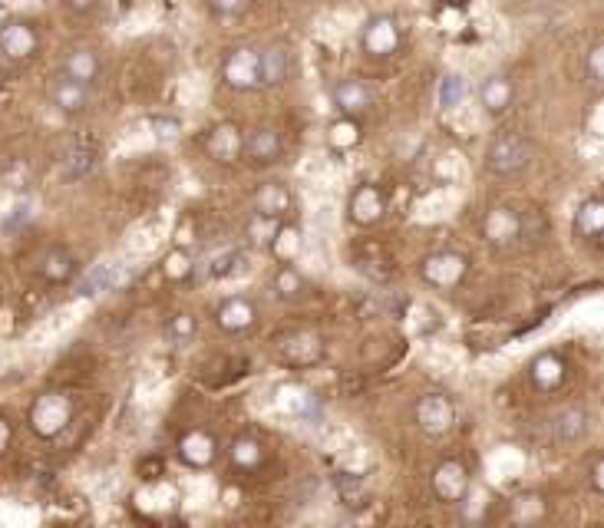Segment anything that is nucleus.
<instances>
[{"mask_svg":"<svg viewBox=\"0 0 604 528\" xmlns=\"http://www.w3.org/2000/svg\"><path fill=\"white\" fill-rule=\"evenodd\" d=\"M489 175L496 179H512V175H522L532 165V142L519 136V132H502L486 146V156H482Z\"/></svg>","mask_w":604,"mask_h":528,"instance_id":"1","label":"nucleus"},{"mask_svg":"<svg viewBox=\"0 0 604 528\" xmlns=\"http://www.w3.org/2000/svg\"><path fill=\"white\" fill-rule=\"evenodd\" d=\"M73 413H76V406H73V400L67 393L47 390V393H40L34 403H30L27 423H30V429H34V436L57 439L60 433H67V426L73 423Z\"/></svg>","mask_w":604,"mask_h":528,"instance_id":"2","label":"nucleus"},{"mask_svg":"<svg viewBox=\"0 0 604 528\" xmlns=\"http://www.w3.org/2000/svg\"><path fill=\"white\" fill-rule=\"evenodd\" d=\"M222 80L235 93L261 90V50L258 47H235L222 60Z\"/></svg>","mask_w":604,"mask_h":528,"instance_id":"3","label":"nucleus"},{"mask_svg":"<svg viewBox=\"0 0 604 528\" xmlns=\"http://www.w3.org/2000/svg\"><path fill=\"white\" fill-rule=\"evenodd\" d=\"M400 43H403V30L393 14H373L364 20V27H360V47L377 60L393 57V53L400 50Z\"/></svg>","mask_w":604,"mask_h":528,"instance_id":"4","label":"nucleus"},{"mask_svg":"<svg viewBox=\"0 0 604 528\" xmlns=\"http://www.w3.org/2000/svg\"><path fill=\"white\" fill-rule=\"evenodd\" d=\"M456 403L446 393H423L413 406V420L426 436H446L456 426Z\"/></svg>","mask_w":604,"mask_h":528,"instance_id":"5","label":"nucleus"},{"mask_svg":"<svg viewBox=\"0 0 604 528\" xmlns=\"http://www.w3.org/2000/svg\"><path fill=\"white\" fill-rule=\"evenodd\" d=\"M469 261L459 255V251H433L420 261V278L430 284V288L453 291L466 281Z\"/></svg>","mask_w":604,"mask_h":528,"instance_id":"6","label":"nucleus"},{"mask_svg":"<svg viewBox=\"0 0 604 528\" xmlns=\"http://www.w3.org/2000/svg\"><path fill=\"white\" fill-rule=\"evenodd\" d=\"M274 406H278V413L291 416V420H301L307 426L321 423L324 416V406L317 400V393L307 390L304 383H281V387L274 390Z\"/></svg>","mask_w":604,"mask_h":528,"instance_id":"7","label":"nucleus"},{"mask_svg":"<svg viewBox=\"0 0 604 528\" xmlns=\"http://www.w3.org/2000/svg\"><path fill=\"white\" fill-rule=\"evenodd\" d=\"M482 235L489 238V245L509 248L525 238V215L512 205H492L482 218Z\"/></svg>","mask_w":604,"mask_h":528,"instance_id":"8","label":"nucleus"},{"mask_svg":"<svg viewBox=\"0 0 604 528\" xmlns=\"http://www.w3.org/2000/svg\"><path fill=\"white\" fill-rule=\"evenodd\" d=\"M175 456H179L182 466H189V469H208V466H215L218 456H222V446H218L215 433L195 426V429H185L179 436Z\"/></svg>","mask_w":604,"mask_h":528,"instance_id":"9","label":"nucleus"},{"mask_svg":"<svg viewBox=\"0 0 604 528\" xmlns=\"http://www.w3.org/2000/svg\"><path fill=\"white\" fill-rule=\"evenodd\" d=\"M430 482H433V495L439 502H446V505L466 502L469 492H472L469 469L459 459H443V462H439V466L433 469Z\"/></svg>","mask_w":604,"mask_h":528,"instance_id":"10","label":"nucleus"},{"mask_svg":"<svg viewBox=\"0 0 604 528\" xmlns=\"http://www.w3.org/2000/svg\"><path fill=\"white\" fill-rule=\"evenodd\" d=\"M129 278H133V271L123 268L119 261H100L86 271H76L73 281H76V294L80 297H96V294H109V291L123 288Z\"/></svg>","mask_w":604,"mask_h":528,"instance_id":"11","label":"nucleus"},{"mask_svg":"<svg viewBox=\"0 0 604 528\" xmlns=\"http://www.w3.org/2000/svg\"><path fill=\"white\" fill-rule=\"evenodd\" d=\"M278 357L288 363V367H314V363L324 360V337L317 330H291V334L281 337Z\"/></svg>","mask_w":604,"mask_h":528,"instance_id":"12","label":"nucleus"},{"mask_svg":"<svg viewBox=\"0 0 604 528\" xmlns=\"http://www.w3.org/2000/svg\"><path fill=\"white\" fill-rule=\"evenodd\" d=\"M90 96H93V86L73 80V76H67L63 70L53 73L50 80H47V99H50V106L57 109V113H63V116L83 113V109L90 106Z\"/></svg>","mask_w":604,"mask_h":528,"instance_id":"13","label":"nucleus"},{"mask_svg":"<svg viewBox=\"0 0 604 528\" xmlns=\"http://www.w3.org/2000/svg\"><path fill=\"white\" fill-rule=\"evenodd\" d=\"M383 215H387V195H383L380 185L364 182V185H357V189L350 192V198H347V218L357 228L380 225Z\"/></svg>","mask_w":604,"mask_h":528,"instance_id":"14","label":"nucleus"},{"mask_svg":"<svg viewBox=\"0 0 604 528\" xmlns=\"http://www.w3.org/2000/svg\"><path fill=\"white\" fill-rule=\"evenodd\" d=\"M40 50V33L30 20H4L0 24V53L7 60H30Z\"/></svg>","mask_w":604,"mask_h":528,"instance_id":"15","label":"nucleus"},{"mask_svg":"<svg viewBox=\"0 0 604 528\" xmlns=\"http://www.w3.org/2000/svg\"><path fill=\"white\" fill-rule=\"evenodd\" d=\"M548 429H552V439L558 446H578V443H585L591 433V413L585 406H575V403L562 406L558 413H552Z\"/></svg>","mask_w":604,"mask_h":528,"instance_id":"16","label":"nucleus"},{"mask_svg":"<svg viewBox=\"0 0 604 528\" xmlns=\"http://www.w3.org/2000/svg\"><path fill=\"white\" fill-rule=\"evenodd\" d=\"M255 321H258V307L248 294H232V297H225V301H218V307H215L218 330H225V334H232V337L251 330Z\"/></svg>","mask_w":604,"mask_h":528,"instance_id":"17","label":"nucleus"},{"mask_svg":"<svg viewBox=\"0 0 604 528\" xmlns=\"http://www.w3.org/2000/svg\"><path fill=\"white\" fill-rule=\"evenodd\" d=\"M241 146H245V129H241L238 123H228V119L225 123H215L205 136V152L222 165L238 162Z\"/></svg>","mask_w":604,"mask_h":528,"instance_id":"18","label":"nucleus"},{"mask_svg":"<svg viewBox=\"0 0 604 528\" xmlns=\"http://www.w3.org/2000/svg\"><path fill=\"white\" fill-rule=\"evenodd\" d=\"M565 377H568V363L562 360V354H555V350H542V354H535L529 363V383L542 393H555L565 383Z\"/></svg>","mask_w":604,"mask_h":528,"instance_id":"19","label":"nucleus"},{"mask_svg":"<svg viewBox=\"0 0 604 528\" xmlns=\"http://www.w3.org/2000/svg\"><path fill=\"white\" fill-rule=\"evenodd\" d=\"M284 152V139L278 129L255 126L245 132V146H241V159H251L255 165H268Z\"/></svg>","mask_w":604,"mask_h":528,"instance_id":"20","label":"nucleus"},{"mask_svg":"<svg viewBox=\"0 0 604 528\" xmlns=\"http://www.w3.org/2000/svg\"><path fill=\"white\" fill-rule=\"evenodd\" d=\"M291 208H294V192H291L288 182L268 179V182H261L258 189H255V212L271 215V218H281V222H284Z\"/></svg>","mask_w":604,"mask_h":528,"instance_id":"21","label":"nucleus"},{"mask_svg":"<svg viewBox=\"0 0 604 528\" xmlns=\"http://www.w3.org/2000/svg\"><path fill=\"white\" fill-rule=\"evenodd\" d=\"M331 96H334L337 113L340 116H354V119L364 116L370 109V103H373V93H370V86L364 80H337Z\"/></svg>","mask_w":604,"mask_h":528,"instance_id":"22","label":"nucleus"},{"mask_svg":"<svg viewBox=\"0 0 604 528\" xmlns=\"http://www.w3.org/2000/svg\"><path fill=\"white\" fill-rule=\"evenodd\" d=\"M241 261H245V251H241L238 245H225V248L208 251V258H205L202 264H195V271H199V281L212 284V281L232 278Z\"/></svg>","mask_w":604,"mask_h":528,"instance_id":"23","label":"nucleus"},{"mask_svg":"<svg viewBox=\"0 0 604 528\" xmlns=\"http://www.w3.org/2000/svg\"><path fill=\"white\" fill-rule=\"evenodd\" d=\"M571 228H575V238L595 245L604 231V202L598 195H588L585 202H578L575 218H571Z\"/></svg>","mask_w":604,"mask_h":528,"instance_id":"24","label":"nucleus"},{"mask_svg":"<svg viewBox=\"0 0 604 528\" xmlns=\"http://www.w3.org/2000/svg\"><path fill=\"white\" fill-rule=\"evenodd\" d=\"M80 271V261H76L67 248H50L43 251V258L37 264V274L47 284H70Z\"/></svg>","mask_w":604,"mask_h":528,"instance_id":"25","label":"nucleus"},{"mask_svg":"<svg viewBox=\"0 0 604 528\" xmlns=\"http://www.w3.org/2000/svg\"><path fill=\"white\" fill-rule=\"evenodd\" d=\"M512 99H515V86H512L509 76L492 73V76H486V80H482L479 103H482V109H486V113H492V116L505 113V109L512 106Z\"/></svg>","mask_w":604,"mask_h":528,"instance_id":"26","label":"nucleus"},{"mask_svg":"<svg viewBox=\"0 0 604 528\" xmlns=\"http://www.w3.org/2000/svg\"><path fill=\"white\" fill-rule=\"evenodd\" d=\"M60 70L67 76H73V80L93 86L96 80H100V73H103V60L96 57V50H90V47H73Z\"/></svg>","mask_w":604,"mask_h":528,"instance_id":"27","label":"nucleus"},{"mask_svg":"<svg viewBox=\"0 0 604 528\" xmlns=\"http://www.w3.org/2000/svg\"><path fill=\"white\" fill-rule=\"evenodd\" d=\"M228 459H232V466L241 472H255L261 462H265V446H261L258 436L241 433L228 443Z\"/></svg>","mask_w":604,"mask_h":528,"instance_id":"28","label":"nucleus"},{"mask_svg":"<svg viewBox=\"0 0 604 528\" xmlns=\"http://www.w3.org/2000/svg\"><path fill=\"white\" fill-rule=\"evenodd\" d=\"M291 73V53L288 47L274 43L261 50V86H281Z\"/></svg>","mask_w":604,"mask_h":528,"instance_id":"29","label":"nucleus"},{"mask_svg":"<svg viewBox=\"0 0 604 528\" xmlns=\"http://www.w3.org/2000/svg\"><path fill=\"white\" fill-rule=\"evenodd\" d=\"M360 139H364V132H360V119L354 116H337L331 126H327V146L334 152H350L354 146H360Z\"/></svg>","mask_w":604,"mask_h":528,"instance_id":"30","label":"nucleus"},{"mask_svg":"<svg viewBox=\"0 0 604 528\" xmlns=\"http://www.w3.org/2000/svg\"><path fill=\"white\" fill-rule=\"evenodd\" d=\"M334 486H337L340 502L350 505V509H364V505H370V486L364 476H357V472H337Z\"/></svg>","mask_w":604,"mask_h":528,"instance_id":"31","label":"nucleus"},{"mask_svg":"<svg viewBox=\"0 0 604 528\" xmlns=\"http://www.w3.org/2000/svg\"><path fill=\"white\" fill-rule=\"evenodd\" d=\"M268 251L281 264H294V258H298V251H301V231L294 228V225H288V222H281L278 231H274Z\"/></svg>","mask_w":604,"mask_h":528,"instance_id":"32","label":"nucleus"},{"mask_svg":"<svg viewBox=\"0 0 604 528\" xmlns=\"http://www.w3.org/2000/svg\"><path fill=\"white\" fill-rule=\"evenodd\" d=\"M466 93H469V86H466L463 76H459V73H443V80H439V86H436V103H439L443 113H453V109L463 106Z\"/></svg>","mask_w":604,"mask_h":528,"instance_id":"33","label":"nucleus"},{"mask_svg":"<svg viewBox=\"0 0 604 528\" xmlns=\"http://www.w3.org/2000/svg\"><path fill=\"white\" fill-rule=\"evenodd\" d=\"M274 291H278L281 301H301L311 288H307L304 274L294 264H281L278 274H274Z\"/></svg>","mask_w":604,"mask_h":528,"instance_id":"34","label":"nucleus"},{"mask_svg":"<svg viewBox=\"0 0 604 528\" xmlns=\"http://www.w3.org/2000/svg\"><path fill=\"white\" fill-rule=\"evenodd\" d=\"M162 334H166V340L172 347H185V344H192L195 334H199V321H195L189 311H179V314H172L166 321Z\"/></svg>","mask_w":604,"mask_h":528,"instance_id":"35","label":"nucleus"},{"mask_svg":"<svg viewBox=\"0 0 604 528\" xmlns=\"http://www.w3.org/2000/svg\"><path fill=\"white\" fill-rule=\"evenodd\" d=\"M60 165H63V175H67L70 182L86 179V175L96 169V152H93V149H83V146L67 149V152H63Z\"/></svg>","mask_w":604,"mask_h":528,"instance_id":"36","label":"nucleus"},{"mask_svg":"<svg viewBox=\"0 0 604 528\" xmlns=\"http://www.w3.org/2000/svg\"><path fill=\"white\" fill-rule=\"evenodd\" d=\"M278 225H281V218H271V215L255 212V215L248 218V225H245V238L251 241V245H258V248L268 251V245H271V238H274V231H278Z\"/></svg>","mask_w":604,"mask_h":528,"instance_id":"37","label":"nucleus"},{"mask_svg":"<svg viewBox=\"0 0 604 528\" xmlns=\"http://www.w3.org/2000/svg\"><path fill=\"white\" fill-rule=\"evenodd\" d=\"M162 274H166L169 281H189L195 274V261L189 251H172V255H166V261H162Z\"/></svg>","mask_w":604,"mask_h":528,"instance_id":"38","label":"nucleus"},{"mask_svg":"<svg viewBox=\"0 0 604 528\" xmlns=\"http://www.w3.org/2000/svg\"><path fill=\"white\" fill-rule=\"evenodd\" d=\"M581 70H585L588 86L601 90V83H604V43H591L588 53H585V63H581Z\"/></svg>","mask_w":604,"mask_h":528,"instance_id":"39","label":"nucleus"},{"mask_svg":"<svg viewBox=\"0 0 604 528\" xmlns=\"http://www.w3.org/2000/svg\"><path fill=\"white\" fill-rule=\"evenodd\" d=\"M251 4H255V0H205V7L212 10L215 17H222V20H238V17H245Z\"/></svg>","mask_w":604,"mask_h":528,"instance_id":"40","label":"nucleus"},{"mask_svg":"<svg viewBox=\"0 0 604 528\" xmlns=\"http://www.w3.org/2000/svg\"><path fill=\"white\" fill-rule=\"evenodd\" d=\"M149 126H152V136H156V142H166V146L179 139V132H182V123L175 116H152Z\"/></svg>","mask_w":604,"mask_h":528,"instance_id":"41","label":"nucleus"},{"mask_svg":"<svg viewBox=\"0 0 604 528\" xmlns=\"http://www.w3.org/2000/svg\"><path fill=\"white\" fill-rule=\"evenodd\" d=\"M30 208H34V202H27V198H24V202H17L14 208H10V212H14V215H7V228H17L20 222H30V218H34V212H30Z\"/></svg>","mask_w":604,"mask_h":528,"instance_id":"42","label":"nucleus"},{"mask_svg":"<svg viewBox=\"0 0 604 528\" xmlns=\"http://www.w3.org/2000/svg\"><path fill=\"white\" fill-rule=\"evenodd\" d=\"M588 482H591V492H604V459L595 456L591 459V472H588Z\"/></svg>","mask_w":604,"mask_h":528,"instance_id":"43","label":"nucleus"},{"mask_svg":"<svg viewBox=\"0 0 604 528\" xmlns=\"http://www.w3.org/2000/svg\"><path fill=\"white\" fill-rule=\"evenodd\" d=\"M96 4H100V0H63V7H67L70 14H76V17H86V14H93V10H96Z\"/></svg>","mask_w":604,"mask_h":528,"instance_id":"44","label":"nucleus"},{"mask_svg":"<svg viewBox=\"0 0 604 528\" xmlns=\"http://www.w3.org/2000/svg\"><path fill=\"white\" fill-rule=\"evenodd\" d=\"M10 443H14V426L7 423V416H0V456L7 453Z\"/></svg>","mask_w":604,"mask_h":528,"instance_id":"45","label":"nucleus"}]
</instances>
